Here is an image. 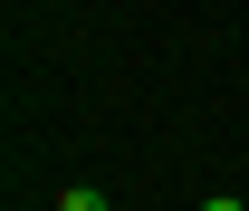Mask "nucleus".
<instances>
[{
    "label": "nucleus",
    "instance_id": "1",
    "mask_svg": "<svg viewBox=\"0 0 249 211\" xmlns=\"http://www.w3.org/2000/svg\"><path fill=\"white\" fill-rule=\"evenodd\" d=\"M58 211H106V202H96V182H67V192H58Z\"/></svg>",
    "mask_w": 249,
    "mask_h": 211
},
{
    "label": "nucleus",
    "instance_id": "2",
    "mask_svg": "<svg viewBox=\"0 0 249 211\" xmlns=\"http://www.w3.org/2000/svg\"><path fill=\"white\" fill-rule=\"evenodd\" d=\"M201 211H240V202H230V192H211V202H201Z\"/></svg>",
    "mask_w": 249,
    "mask_h": 211
}]
</instances>
